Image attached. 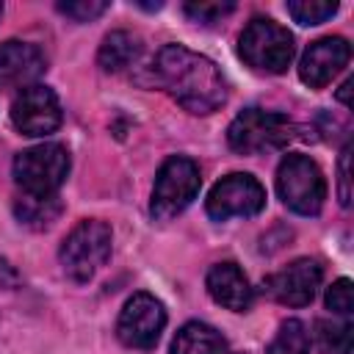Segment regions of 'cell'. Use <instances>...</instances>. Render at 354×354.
Returning a JSON list of instances; mask_svg holds the SVG:
<instances>
[{
  "label": "cell",
  "mask_w": 354,
  "mask_h": 354,
  "mask_svg": "<svg viewBox=\"0 0 354 354\" xmlns=\"http://www.w3.org/2000/svg\"><path fill=\"white\" fill-rule=\"evenodd\" d=\"M158 86L188 113H213L227 100V80L221 69L202 53L183 44H166L155 55Z\"/></svg>",
  "instance_id": "6da1fadb"
},
{
  "label": "cell",
  "mask_w": 354,
  "mask_h": 354,
  "mask_svg": "<svg viewBox=\"0 0 354 354\" xmlns=\"http://www.w3.org/2000/svg\"><path fill=\"white\" fill-rule=\"evenodd\" d=\"M111 227L100 218H83L72 227L58 249L64 274L72 282H88L111 257Z\"/></svg>",
  "instance_id": "7a4b0ae2"
},
{
  "label": "cell",
  "mask_w": 354,
  "mask_h": 354,
  "mask_svg": "<svg viewBox=\"0 0 354 354\" xmlns=\"http://www.w3.org/2000/svg\"><path fill=\"white\" fill-rule=\"evenodd\" d=\"M238 53L254 72L279 75L290 66L293 36L279 22L268 17H254L238 39Z\"/></svg>",
  "instance_id": "3957f363"
},
{
  "label": "cell",
  "mask_w": 354,
  "mask_h": 354,
  "mask_svg": "<svg viewBox=\"0 0 354 354\" xmlns=\"http://www.w3.org/2000/svg\"><path fill=\"white\" fill-rule=\"evenodd\" d=\"M290 138H293V122L285 113L263 111V108L241 111L227 130L230 147L241 155L274 152V149H282Z\"/></svg>",
  "instance_id": "277c9868"
},
{
  "label": "cell",
  "mask_w": 354,
  "mask_h": 354,
  "mask_svg": "<svg viewBox=\"0 0 354 354\" xmlns=\"http://www.w3.org/2000/svg\"><path fill=\"white\" fill-rule=\"evenodd\" d=\"M69 174V152L64 144H39L14 158V180L28 196H55Z\"/></svg>",
  "instance_id": "5b68a950"
},
{
  "label": "cell",
  "mask_w": 354,
  "mask_h": 354,
  "mask_svg": "<svg viewBox=\"0 0 354 354\" xmlns=\"http://www.w3.org/2000/svg\"><path fill=\"white\" fill-rule=\"evenodd\" d=\"M279 199L299 216H315L326 199V180L318 163L307 155H285L277 169Z\"/></svg>",
  "instance_id": "8992f818"
},
{
  "label": "cell",
  "mask_w": 354,
  "mask_h": 354,
  "mask_svg": "<svg viewBox=\"0 0 354 354\" xmlns=\"http://www.w3.org/2000/svg\"><path fill=\"white\" fill-rule=\"evenodd\" d=\"M199 185H202V174L191 158H185V155L169 158L158 169V177H155L152 202H149L152 216L158 221L174 218L194 202V196L199 194Z\"/></svg>",
  "instance_id": "52a82bcc"
},
{
  "label": "cell",
  "mask_w": 354,
  "mask_h": 354,
  "mask_svg": "<svg viewBox=\"0 0 354 354\" xmlns=\"http://www.w3.org/2000/svg\"><path fill=\"white\" fill-rule=\"evenodd\" d=\"M266 207V188L257 177L235 171L221 177L205 202V210L213 221H227L235 216H257Z\"/></svg>",
  "instance_id": "ba28073f"
},
{
  "label": "cell",
  "mask_w": 354,
  "mask_h": 354,
  "mask_svg": "<svg viewBox=\"0 0 354 354\" xmlns=\"http://www.w3.org/2000/svg\"><path fill=\"white\" fill-rule=\"evenodd\" d=\"M166 326V310L152 293H133L116 321V335L130 348H152Z\"/></svg>",
  "instance_id": "9c48e42d"
},
{
  "label": "cell",
  "mask_w": 354,
  "mask_h": 354,
  "mask_svg": "<svg viewBox=\"0 0 354 354\" xmlns=\"http://www.w3.org/2000/svg\"><path fill=\"white\" fill-rule=\"evenodd\" d=\"M11 122L22 136H50L61 127V102L47 86H28L11 105Z\"/></svg>",
  "instance_id": "30bf717a"
},
{
  "label": "cell",
  "mask_w": 354,
  "mask_h": 354,
  "mask_svg": "<svg viewBox=\"0 0 354 354\" xmlns=\"http://www.w3.org/2000/svg\"><path fill=\"white\" fill-rule=\"evenodd\" d=\"M321 277H324V271H321V263L318 260L299 257L290 266H285L282 271L266 277L263 288L279 304L304 307V304H310L315 299V293L321 288Z\"/></svg>",
  "instance_id": "8fae6325"
},
{
  "label": "cell",
  "mask_w": 354,
  "mask_h": 354,
  "mask_svg": "<svg viewBox=\"0 0 354 354\" xmlns=\"http://www.w3.org/2000/svg\"><path fill=\"white\" fill-rule=\"evenodd\" d=\"M348 55H351V47L343 36H324L304 50L299 61V77L310 88H324L348 64Z\"/></svg>",
  "instance_id": "7c38bea8"
},
{
  "label": "cell",
  "mask_w": 354,
  "mask_h": 354,
  "mask_svg": "<svg viewBox=\"0 0 354 354\" xmlns=\"http://www.w3.org/2000/svg\"><path fill=\"white\" fill-rule=\"evenodd\" d=\"M47 69L44 53L30 41H3L0 44V86L3 88H28Z\"/></svg>",
  "instance_id": "4fadbf2b"
},
{
  "label": "cell",
  "mask_w": 354,
  "mask_h": 354,
  "mask_svg": "<svg viewBox=\"0 0 354 354\" xmlns=\"http://www.w3.org/2000/svg\"><path fill=\"white\" fill-rule=\"evenodd\" d=\"M205 285H207L210 299H213L216 304L232 310V313L249 310V304H252V299H254V290H252L246 274H243L235 263H230V260H227V263H216V266L207 271Z\"/></svg>",
  "instance_id": "5bb4252c"
},
{
  "label": "cell",
  "mask_w": 354,
  "mask_h": 354,
  "mask_svg": "<svg viewBox=\"0 0 354 354\" xmlns=\"http://www.w3.org/2000/svg\"><path fill=\"white\" fill-rule=\"evenodd\" d=\"M144 44L136 33L130 30H111L102 44H100V53H97V64L102 72H122L127 66H133L141 55Z\"/></svg>",
  "instance_id": "9a60e30c"
},
{
  "label": "cell",
  "mask_w": 354,
  "mask_h": 354,
  "mask_svg": "<svg viewBox=\"0 0 354 354\" xmlns=\"http://www.w3.org/2000/svg\"><path fill=\"white\" fill-rule=\"evenodd\" d=\"M224 337L202 321H188L171 340V354H224Z\"/></svg>",
  "instance_id": "2e32d148"
},
{
  "label": "cell",
  "mask_w": 354,
  "mask_h": 354,
  "mask_svg": "<svg viewBox=\"0 0 354 354\" xmlns=\"http://www.w3.org/2000/svg\"><path fill=\"white\" fill-rule=\"evenodd\" d=\"M14 213L22 224H28L33 230H44L58 218L61 199L58 196H28V194H22L14 205Z\"/></svg>",
  "instance_id": "e0dca14e"
},
{
  "label": "cell",
  "mask_w": 354,
  "mask_h": 354,
  "mask_svg": "<svg viewBox=\"0 0 354 354\" xmlns=\"http://www.w3.org/2000/svg\"><path fill=\"white\" fill-rule=\"evenodd\" d=\"M307 351H310V335H307L304 324L296 318H288V321H282V326L266 354H307Z\"/></svg>",
  "instance_id": "ac0fdd59"
},
{
  "label": "cell",
  "mask_w": 354,
  "mask_h": 354,
  "mask_svg": "<svg viewBox=\"0 0 354 354\" xmlns=\"http://www.w3.org/2000/svg\"><path fill=\"white\" fill-rule=\"evenodd\" d=\"M351 332L354 329L348 321H318L315 324V335H318L321 348L332 351V354H348L351 351V343H354Z\"/></svg>",
  "instance_id": "d6986e66"
},
{
  "label": "cell",
  "mask_w": 354,
  "mask_h": 354,
  "mask_svg": "<svg viewBox=\"0 0 354 354\" xmlns=\"http://www.w3.org/2000/svg\"><path fill=\"white\" fill-rule=\"evenodd\" d=\"M288 14L299 22V25H321L329 17L337 14V3L332 0H290L288 3Z\"/></svg>",
  "instance_id": "ffe728a7"
},
{
  "label": "cell",
  "mask_w": 354,
  "mask_h": 354,
  "mask_svg": "<svg viewBox=\"0 0 354 354\" xmlns=\"http://www.w3.org/2000/svg\"><path fill=\"white\" fill-rule=\"evenodd\" d=\"M185 17L191 22H199V25H213V22H221L227 14L235 11V3H185L183 6Z\"/></svg>",
  "instance_id": "44dd1931"
},
{
  "label": "cell",
  "mask_w": 354,
  "mask_h": 354,
  "mask_svg": "<svg viewBox=\"0 0 354 354\" xmlns=\"http://www.w3.org/2000/svg\"><path fill=\"white\" fill-rule=\"evenodd\" d=\"M58 11L75 22H91L108 11V3L105 0H66V3H58Z\"/></svg>",
  "instance_id": "7402d4cb"
},
{
  "label": "cell",
  "mask_w": 354,
  "mask_h": 354,
  "mask_svg": "<svg viewBox=\"0 0 354 354\" xmlns=\"http://www.w3.org/2000/svg\"><path fill=\"white\" fill-rule=\"evenodd\" d=\"M326 307L337 315H351V307H354V288H351V279L340 277L329 285L326 290Z\"/></svg>",
  "instance_id": "603a6c76"
},
{
  "label": "cell",
  "mask_w": 354,
  "mask_h": 354,
  "mask_svg": "<svg viewBox=\"0 0 354 354\" xmlns=\"http://www.w3.org/2000/svg\"><path fill=\"white\" fill-rule=\"evenodd\" d=\"M348 163H351V147H343L340 152V160H337V194H340V205L348 207L351 205V171H348Z\"/></svg>",
  "instance_id": "cb8c5ba5"
},
{
  "label": "cell",
  "mask_w": 354,
  "mask_h": 354,
  "mask_svg": "<svg viewBox=\"0 0 354 354\" xmlns=\"http://www.w3.org/2000/svg\"><path fill=\"white\" fill-rule=\"evenodd\" d=\"M17 282H19V274L14 271V266L6 257H0V288H14Z\"/></svg>",
  "instance_id": "d4e9b609"
},
{
  "label": "cell",
  "mask_w": 354,
  "mask_h": 354,
  "mask_svg": "<svg viewBox=\"0 0 354 354\" xmlns=\"http://www.w3.org/2000/svg\"><path fill=\"white\" fill-rule=\"evenodd\" d=\"M348 91H351V80H346V83L340 86V91H337V100H340V102H343L346 108L351 105V97H348Z\"/></svg>",
  "instance_id": "484cf974"
},
{
  "label": "cell",
  "mask_w": 354,
  "mask_h": 354,
  "mask_svg": "<svg viewBox=\"0 0 354 354\" xmlns=\"http://www.w3.org/2000/svg\"><path fill=\"white\" fill-rule=\"evenodd\" d=\"M0 14H3V6H0Z\"/></svg>",
  "instance_id": "4316f807"
}]
</instances>
